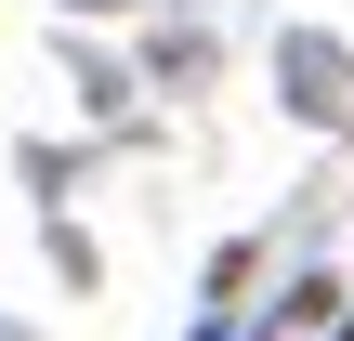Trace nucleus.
Listing matches in <instances>:
<instances>
[{"mask_svg":"<svg viewBox=\"0 0 354 341\" xmlns=\"http://www.w3.org/2000/svg\"><path fill=\"white\" fill-rule=\"evenodd\" d=\"M276 66H289V105H302V118H328V105H342V39H289Z\"/></svg>","mask_w":354,"mask_h":341,"instance_id":"obj_1","label":"nucleus"},{"mask_svg":"<svg viewBox=\"0 0 354 341\" xmlns=\"http://www.w3.org/2000/svg\"><path fill=\"white\" fill-rule=\"evenodd\" d=\"M342 341H354V315H342Z\"/></svg>","mask_w":354,"mask_h":341,"instance_id":"obj_2","label":"nucleus"}]
</instances>
